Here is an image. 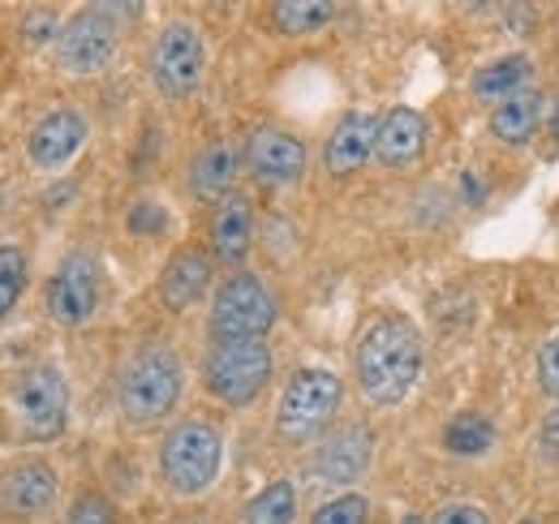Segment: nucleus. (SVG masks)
I'll return each instance as SVG.
<instances>
[{"mask_svg":"<svg viewBox=\"0 0 559 524\" xmlns=\"http://www.w3.org/2000/svg\"><path fill=\"white\" fill-rule=\"evenodd\" d=\"M401 524H430V521H426V516H405Z\"/></svg>","mask_w":559,"mask_h":524,"instance_id":"72a5a7b5","label":"nucleus"},{"mask_svg":"<svg viewBox=\"0 0 559 524\" xmlns=\"http://www.w3.org/2000/svg\"><path fill=\"white\" fill-rule=\"evenodd\" d=\"M61 524H121V512L104 490H78Z\"/></svg>","mask_w":559,"mask_h":524,"instance_id":"a878e982","label":"nucleus"},{"mask_svg":"<svg viewBox=\"0 0 559 524\" xmlns=\"http://www.w3.org/2000/svg\"><path fill=\"white\" fill-rule=\"evenodd\" d=\"M224 468V434L211 417H181L159 439V481L177 499H199Z\"/></svg>","mask_w":559,"mask_h":524,"instance_id":"39448f33","label":"nucleus"},{"mask_svg":"<svg viewBox=\"0 0 559 524\" xmlns=\"http://www.w3.org/2000/svg\"><path fill=\"white\" fill-rule=\"evenodd\" d=\"M530 78H534V66H530L525 57H503V61H490V66L478 69L474 82H469V91H474L483 104H503L508 95L525 91Z\"/></svg>","mask_w":559,"mask_h":524,"instance_id":"412c9836","label":"nucleus"},{"mask_svg":"<svg viewBox=\"0 0 559 524\" xmlns=\"http://www.w3.org/2000/svg\"><path fill=\"white\" fill-rule=\"evenodd\" d=\"M26 275H31L26 250H22V246H0V319H9L13 306L22 301Z\"/></svg>","mask_w":559,"mask_h":524,"instance_id":"393cba45","label":"nucleus"},{"mask_svg":"<svg viewBox=\"0 0 559 524\" xmlns=\"http://www.w3.org/2000/svg\"><path fill=\"white\" fill-rule=\"evenodd\" d=\"M280 306L276 293L267 288L263 275L254 271H228L219 279V288L211 293L207 310V335L211 344H241V340H267V331L276 327Z\"/></svg>","mask_w":559,"mask_h":524,"instance_id":"423d86ee","label":"nucleus"},{"mask_svg":"<svg viewBox=\"0 0 559 524\" xmlns=\"http://www.w3.org/2000/svg\"><path fill=\"white\" fill-rule=\"evenodd\" d=\"M250 246H254V202L233 190L224 202H215V211H211L207 250L215 262L241 271V262L250 259Z\"/></svg>","mask_w":559,"mask_h":524,"instance_id":"dca6fc26","label":"nucleus"},{"mask_svg":"<svg viewBox=\"0 0 559 524\" xmlns=\"http://www.w3.org/2000/svg\"><path fill=\"white\" fill-rule=\"evenodd\" d=\"M181 392H186V366H181L177 348L146 340L121 366L117 404H121V417L130 426H159L177 413Z\"/></svg>","mask_w":559,"mask_h":524,"instance_id":"7ed1b4c3","label":"nucleus"},{"mask_svg":"<svg viewBox=\"0 0 559 524\" xmlns=\"http://www.w3.org/2000/svg\"><path fill=\"white\" fill-rule=\"evenodd\" d=\"M551 133H556V142H559V99H556V108H551Z\"/></svg>","mask_w":559,"mask_h":524,"instance_id":"473e14b6","label":"nucleus"},{"mask_svg":"<svg viewBox=\"0 0 559 524\" xmlns=\"http://www.w3.org/2000/svg\"><path fill=\"white\" fill-rule=\"evenodd\" d=\"M421 335L405 314H370L353 340V379L370 408H396L421 379Z\"/></svg>","mask_w":559,"mask_h":524,"instance_id":"f257e3e1","label":"nucleus"},{"mask_svg":"<svg viewBox=\"0 0 559 524\" xmlns=\"http://www.w3.org/2000/svg\"><path fill=\"white\" fill-rule=\"evenodd\" d=\"M237 151L228 142H211L203 146L194 159H190V172H186V190L194 202H224L233 194V181H237Z\"/></svg>","mask_w":559,"mask_h":524,"instance_id":"6ab92c4d","label":"nucleus"},{"mask_svg":"<svg viewBox=\"0 0 559 524\" xmlns=\"http://www.w3.org/2000/svg\"><path fill=\"white\" fill-rule=\"evenodd\" d=\"M345 404V379L323 366H301L288 374L284 392L276 400L272 434L284 448H319Z\"/></svg>","mask_w":559,"mask_h":524,"instance_id":"f03ea898","label":"nucleus"},{"mask_svg":"<svg viewBox=\"0 0 559 524\" xmlns=\"http://www.w3.org/2000/svg\"><path fill=\"white\" fill-rule=\"evenodd\" d=\"M181 524H215V521H181Z\"/></svg>","mask_w":559,"mask_h":524,"instance_id":"f704fd0d","label":"nucleus"},{"mask_svg":"<svg viewBox=\"0 0 559 524\" xmlns=\"http://www.w3.org/2000/svg\"><path fill=\"white\" fill-rule=\"evenodd\" d=\"M276 357L267 340H241V344H211L203 357V388L224 408H250L272 388Z\"/></svg>","mask_w":559,"mask_h":524,"instance_id":"0eeeda50","label":"nucleus"},{"mask_svg":"<svg viewBox=\"0 0 559 524\" xmlns=\"http://www.w3.org/2000/svg\"><path fill=\"white\" fill-rule=\"evenodd\" d=\"M121 48V26L104 13V4H86L78 9L70 22H61V39H57V66L66 73H99L112 66Z\"/></svg>","mask_w":559,"mask_h":524,"instance_id":"1a4fd4ad","label":"nucleus"},{"mask_svg":"<svg viewBox=\"0 0 559 524\" xmlns=\"http://www.w3.org/2000/svg\"><path fill=\"white\" fill-rule=\"evenodd\" d=\"M44 306L61 327H82L99 310V262L91 250H70L44 288Z\"/></svg>","mask_w":559,"mask_h":524,"instance_id":"9d476101","label":"nucleus"},{"mask_svg":"<svg viewBox=\"0 0 559 524\" xmlns=\"http://www.w3.org/2000/svg\"><path fill=\"white\" fill-rule=\"evenodd\" d=\"M297 521V486L288 477L267 481L259 495L241 503V524H293Z\"/></svg>","mask_w":559,"mask_h":524,"instance_id":"4be33fe9","label":"nucleus"},{"mask_svg":"<svg viewBox=\"0 0 559 524\" xmlns=\"http://www.w3.org/2000/svg\"><path fill=\"white\" fill-rule=\"evenodd\" d=\"M370 460H374V434H370V426L349 421V426L332 430V434L314 448L310 473H314L319 481H328V486L349 490V486H357V481L370 473Z\"/></svg>","mask_w":559,"mask_h":524,"instance_id":"f8f14e48","label":"nucleus"},{"mask_svg":"<svg viewBox=\"0 0 559 524\" xmlns=\"http://www.w3.org/2000/svg\"><path fill=\"white\" fill-rule=\"evenodd\" d=\"M86 138H91L86 112H78V108H52V112H44L31 126V133H26V155H31V164L39 172H61L73 155L86 146Z\"/></svg>","mask_w":559,"mask_h":524,"instance_id":"2eb2a0df","label":"nucleus"},{"mask_svg":"<svg viewBox=\"0 0 559 524\" xmlns=\"http://www.w3.org/2000/svg\"><path fill=\"white\" fill-rule=\"evenodd\" d=\"M426 151V117L418 108H392L379 117V138H374V164L405 172L414 168Z\"/></svg>","mask_w":559,"mask_h":524,"instance_id":"a211bd4d","label":"nucleus"},{"mask_svg":"<svg viewBox=\"0 0 559 524\" xmlns=\"http://www.w3.org/2000/svg\"><path fill=\"white\" fill-rule=\"evenodd\" d=\"M374 138H379V117H370L361 108L345 112L323 142V168L332 177H353L357 168H366L374 159Z\"/></svg>","mask_w":559,"mask_h":524,"instance_id":"f3484780","label":"nucleus"},{"mask_svg":"<svg viewBox=\"0 0 559 524\" xmlns=\"http://www.w3.org/2000/svg\"><path fill=\"white\" fill-rule=\"evenodd\" d=\"M207 69V44L199 35L194 22L173 17L159 26V35L151 39V57H146V73L155 82V91L164 99H190L203 82Z\"/></svg>","mask_w":559,"mask_h":524,"instance_id":"6e6552de","label":"nucleus"},{"mask_svg":"<svg viewBox=\"0 0 559 524\" xmlns=\"http://www.w3.org/2000/svg\"><path fill=\"white\" fill-rule=\"evenodd\" d=\"M211 279H215V259H211L207 246H177L168 254V262L159 266V279H155L159 306L173 310V314L194 310L211 293Z\"/></svg>","mask_w":559,"mask_h":524,"instance_id":"ddd939ff","label":"nucleus"},{"mask_svg":"<svg viewBox=\"0 0 559 524\" xmlns=\"http://www.w3.org/2000/svg\"><path fill=\"white\" fill-rule=\"evenodd\" d=\"M57 499H61V477L48 460H17L0 468V516L39 521L57 508Z\"/></svg>","mask_w":559,"mask_h":524,"instance_id":"9b49d317","label":"nucleus"},{"mask_svg":"<svg viewBox=\"0 0 559 524\" xmlns=\"http://www.w3.org/2000/svg\"><path fill=\"white\" fill-rule=\"evenodd\" d=\"M443 448L452 456H483L495 448V421L487 413H456L448 426H443Z\"/></svg>","mask_w":559,"mask_h":524,"instance_id":"5701e85b","label":"nucleus"},{"mask_svg":"<svg viewBox=\"0 0 559 524\" xmlns=\"http://www.w3.org/2000/svg\"><path fill=\"white\" fill-rule=\"evenodd\" d=\"M516 524H538V521H534V516H525V521H516Z\"/></svg>","mask_w":559,"mask_h":524,"instance_id":"c9c22d12","label":"nucleus"},{"mask_svg":"<svg viewBox=\"0 0 559 524\" xmlns=\"http://www.w3.org/2000/svg\"><path fill=\"white\" fill-rule=\"evenodd\" d=\"M4 426L17 443H57L70 430V383L52 361H35L13 374L4 392Z\"/></svg>","mask_w":559,"mask_h":524,"instance_id":"20e7f679","label":"nucleus"},{"mask_svg":"<svg viewBox=\"0 0 559 524\" xmlns=\"http://www.w3.org/2000/svg\"><path fill=\"white\" fill-rule=\"evenodd\" d=\"M22 35H26L35 48H44L48 39H61L57 13H52V9H31V13H26V22H22Z\"/></svg>","mask_w":559,"mask_h":524,"instance_id":"c85d7f7f","label":"nucleus"},{"mask_svg":"<svg viewBox=\"0 0 559 524\" xmlns=\"http://www.w3.org/2000/svg\"><path fill=\"white\" fill-rule=\"evenodd\" d=\"M430 524H490V516L478 503H443Z\"/></svg>","mask_w":559,"mask_h":524,"instance_id":"c756f323","label":"nucleus"},{"mask_svg":"<svg viewBox=\"0 0 559 524\" xmlns=\"http://www.w3.org/2000/svg\"><path fill=\"white\" fill-rule=\"evenodd\" d=\"M538 388L543 395L559 400V331H551L538 348Z\"/></svg>","mask_w":559,"mask_h":524,"instance_id":"cd10ccee","label":"nucleus"},{"mask_svg":"<svg viewBox=\"0 0 559 524\" xmlns=\"http://www.w3.org/2000/svg\"><path fill=\"white\" fill-rule=\"evenodd\" d=\"M310 524H370V499L361 490H345L314 508Z\"/></svg>","mask_w":559,"mask_h":524,"instance_id":"bb28decb","label":"nucleus"},{"mask_svg":"<svg viewBox=\"0 0 559 524\" xmlns=\"http://www.w3.org/2000/svg\"><path fill=\"white\" fill-rule=\"evenodd\" d=\"M246 168L254 172V181L263 186H297L306 177V142L297 133L280 130V126H263L246 138Z\"/></svg>","mask_w":559,"mask_h":524,"instance_id":"4468645a","label":"nucleus"},{"mask_svg":"<svg viewBox=\"0 0 559 524\" xmlns=\"http://www.w3.org/2000/svg\"><path fill=\"white\" fill-rule=\"evenodd\" d=\"M543 91H534V86H525V91H516V95H508L503 104H495L490 108V133H495V142H503V146H521V142H530L538 126H543Z\"/></svg>","mask_w":559,"mask_h":524,"instance_id":"aec40b11","label":"nucleus"},{"mask_svg":"<svg viewBox=\"0 0 559 524\" xmlns=\"http://www.w3.org/2000/svg\"><path fill=\"white\" fill-rule=\"evenodd\" d=\"M130 228L142 233V237H146V233H164V211H159L155 202H139V206L130 211Z\"/></svg>","mask_w":559,"mask_h":524,"instance_id":"7c9ffc66","label":"nucleus"},{"mask_svg":"<svg viewBox=\"0 0 559 524\" xmlns=\"http://www.w3.org/2000/svg\"><path fill=\"white\" fill-rule=\"evenodd\" d=\"M267 17L280 35H314L336 17V9L328 0H280L267 9Z\"/></svg>","mask_w":559,"mask_h":524,"instance_id":"b1692460","label":"nucleus"},{"mask_svg":"<svg viewBox=\"0 0 559 524\" xmlns=\"http://www.w3.org/2000/svg\"><path fill=\"white\" fill-rule=\"evenodd\" d=\"M538 452L547 460H559V408L543 421V430H538Z\"/></svg>","mask_w":559,"mask_h":524,"instance_id":"2f4dec72","label":"nucleus"}]
</instances>
